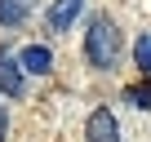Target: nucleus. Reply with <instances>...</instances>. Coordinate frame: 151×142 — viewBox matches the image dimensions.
I'll list each match as a JSON object with an SVG mask.
<instances>
[{"mask_svg": "<svg viewBox=\"0 0 151 142\" xmlns=\"http://www.w3.org/2000/svg\"><path fill=\"white\" fill-rule=\"evenodd\" d=\"M22 89H27V80H22V58H9V53H0V93L18 98Z\"/></svg>", "mask_w": 151, "mask_h": 142, "instance_id": "obj_4", "label": "nucleus"}, {"mask_svg": "<svg viewBox=\"0 0 151 142\" xmlns=\"http://www.w3.org/2000/svg\"><path fill=\"white\" fill-rule=\"evenodd\" d=\"M120 49H124V36H120V27H116L107 14H98V18L89 22V31H85V58H89V67H98V71H111V67L120 62Z\"/></svg>", "mask_w": 151, "mask_h": 142, "instance_id": "obj_1", "label": "nucleus"}, {"mask_svg": "<svg viewBox=\"0 0 151 142\" xmlns=\"http://www.w3.org/2000/svg\"><path fill=\"white\" fill-rule=\"evenodd\" d=\"M18 58H22V71H31V76H49V71H53V53L45 44H27Z\"/></svg>", "mask_w": 151, "mask_h": 142, "instance_id": "obj_5", "label": "nucleus"}, {"mask_svg": "<svg viewBox=\"0 0 151 142\" xmlns=\"http://www.w3.org/2000/svg\"><path fill=\"white\" fill-rule=\"evenodd\" d=\"M129 102L133 107H151V85L147 89H129Z\"/></svg>", "mask_w": 151, "mask_h": 142, "instance_id": "obj_8", "label": "nucleus"}, {"mask_svg": "<svg viewBox=\"0 0 151 142\" xmlns=\"http://www.w3.org/2000/svg\"><path fill=\"white\" fill-rule=\"evenodd\" d=\"M31 14V0H0V27H18Z\"/></svg>", "mask_w": 151, "mask_h": 142, "instance_id": "obj_6", "label": "nucleus"}, {"mask_svg": "<svg viewBox=\"0 0 151 142\" xmlns=\"http://www.w3.org/2000/svg\"><path fill=\"white\" fill-rule=\"evenodd\" d=\"M85 142H120L116 111H107V107H93V111H89V124H85Z\"/></svg>", "mask_w": 151, "mask_h": 142, "instance_id": "obj_2", "label": "nucleus"}, {"mask_svg": "<svg viewBox=\"0 0 151 142\" xmlns=\"http://www.w3.org/2000/svg\"><path fill=\"white\" fill-rule=\"evenodd\" d=\"M5 133H9V111H5V102H0V142H5Z\"/></svg>", "mask_w": 151, "mask_h": 142, "instance_id": "obj_9", "label": "nucleus"}, {"mask_svg": "<svg viewBox=\"0 0 151 142\" xmlns=\"http://www.w3.org/2000/svg\"><path fill=\"white\" fill-rule=\"evenodd\" d=\"M133 62H138V71L151 76V36H142V40L133 44Z\"/></svg>", "mask_w": 151, "mask_h": 142, "instance_id": "obj_7", "label": "nucleus"}, {"mask_svg": "<svg viewBox=\"0 0 151 142\" xmlns=\"http://www.w3.org/2000/svg\"><path fill=\"white\" fill-rule=\"evenodd\" d=\"M80 9H85V0H53L49 14H45V27L49 31H71V22L80 18Z\"/></svg>", "mask_w": 151, "mask_h": 142, "instance_id": "obj_3", "label": "nucleus"}]
</instances>
